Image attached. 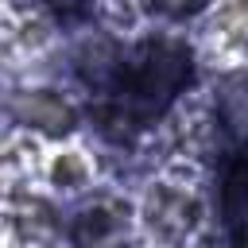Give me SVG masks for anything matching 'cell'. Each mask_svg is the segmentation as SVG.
<instances>
[{
    "label": "cell",
    "instance_id": "cell-8",
    "mask_svg": "<svg viewBox=\"0 0 248 248\" xmlns=\"http://www.w3.org/2000/svg\"><path fill=\"white\" fill-rule=\"evenodd\" d=\"M244 12H248V0H244Z\"/></svg>",
    "mask_w": 248,
    "mask_h": 248
},
{
    "label": "cell",
    "instance_id": "cell-3",
    "mask_svg": "<svg viewBox=\"0 0 248 248\" xmlns=\"http://www.w3.org/2000/svg\"><path fill=\"white\" fill-rule=\"evenodd\" d=\"M221 221L232 240H248V155H232L221 178Z\"/></svg>",
    "mask_w": 248,
    "mask_h": 248
},
{
    "label": "cell",
    "instance_id": "cell-6",
    "mask_svg": "<svg viewBox=\"0 0 248 248\" xmlns=\"http://www.w3.org/2000/svg\"><path fill=\"white\" fill-rule=\"evenodd\" d=\"M54 16H62V19H74V16H81L85 8H89V0H43Z\"/></svg>",
    "mask_w": 248,
    "mask_h": 248
},
{
    "label": "cell",
    "instance_id": "cell-4",
    "mask_svg": "<svg viewBox=\"0 0 248 248\" xmlns=\"http://www.w3.org/2000/svg\"><path fill=\"white\" fill-rule=\"evenodd\" d=\"M19 112H23L31 124L46 128V132H66L70 120H74L70 105H66L62 97H54V93H31V97H23Z\"/></svg>",
    "mask_w": 248,
    "mask_h": 248
},
{
    "label": "cell",
    "instance_id": "cell-1",
    "mask_svg": "<svg viewBox=\"0 0 248 248\" xmlns=\"http://www.w3.org/2000/svg\"><path fill=\"white\" fill-rule=\"evenodd\" d=\"M190 74L194 62L178 39H147L108 66L97 120L105 124V132H120V136L128 128H147L170 108V101L182 93Z\"/></svg>",
    "mask_w": 248,
    "mask_h": 248
},
{
    "label": "cell",
    "instance_id": "cell-2",
    "mask_svg": "<svg viewBox=\"0 0 248 248\" xmlns=\"http://www.w3.org/2000/svg\"><path fill=\"white\" fill-rule=\"evenodd\" d=\"M70 236L78 248H112L124 236V209L112 202H93L74 217Z\"/></svg>",
    "mask_w": 248,
    "mask_h": 248
},
{
    "label": "cell",
    "instance_id": "cell-5",
    "mask_svg": "<svg viewBox=\"0 0 248 248\" xmlns=\"http://www.w3.org/2000/svg\"><path fill=\"white\" fill-rule=\"evenodd\" d=\"M163 16H170V19H186V16H194V12H202L205 8V0H151Z\"/></svg>",
    "mask_w": 248,
    "mask_h": 248
},
{
    "label": "cell",
    "instance_id": "cell-7",
    "mask_svg": "<svg viewBox=\"0 0 248 248\" xmlns=\"http://www.w3.org/2000/svg\"><path fill=\"white\" fill-rule=\"evenodd\" d=\"M229 248H248V240H232V244H229Z\"/></svg>",
    "mask_w": 248,
    "mask_h": 248
}]
</instances>
